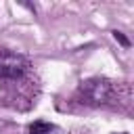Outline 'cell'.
<instances>
[{
  "instance_id": "3",
  "label": "cell",
  "mask_w": 134,
  "mask_h": 134,
  "mask_svg": "<svg viewBox=\"0 0 134 134\" xmlns=\"http://www.w3.org/2000/svg\"><path fill=\"white\" fill-rule=\"evenodd\" d=\"M54 130L52 124H46V121H34L29 126V134H50Z\"/></svg>"
},
{
  "instance_id": "1",
  "label": "cell",
  "mask_w": 134,
  "mask_h": 134,
  "mask_svg": "<svg viewBox=\"0 0 134 134\" xmlns=\"http://www.w3.org/2000/svg\"><path fill=\"white\" fill-rule=\"evenodd\" d=\"M0 90L13 107L25 111L36 105L40 80L36 65L23 52L0 44Z\"/></svg>"
},
{
  "instance_id": "2",
  "label": "cell",
  "mask_w": 134,
  "mask_h": 134,
  "mask_svg": "<svg viewBox=\"0 0 134 134\" xmlns=\"http://www.w3.org/2000/svg\"><path fill=\"white\" fill-rule=\"evenodd\" d=\"M69 103L84 109H117L130 113L132 88L128 82H115L109 77H88L73 90Z\"/></svg>"
}]
</instances>
